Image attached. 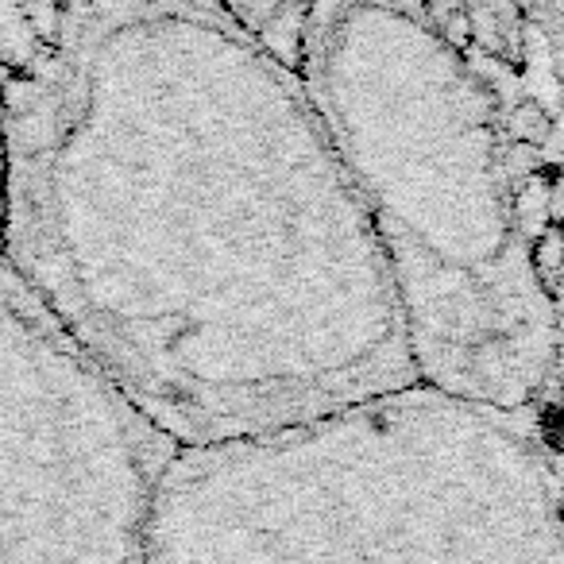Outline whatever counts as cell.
<instances>
[{
  "label": "cell",
  "instance_id": "1",
  "mask_svg": "<svg viewBox=\"0 0 564 564\" xmlns=\"http://www.w3.org/2000/svg\"><path fill=\"white\" fill-rule=\"evenodd\" d=\"M0 263L178 448L417 383L299 74L225 0H97L4 78Z\"/></svg>",
  "mask_w": 564,
  "mask_h": 564
},
{
  "label": "cell",
  "instance_id": "2",
  "mask_svg": "<svg viewBox=\"0 0 564 564\" xmlns=\"http://www.w3.org/2000/svg\"><path fill=\"white\" fill-rule=\"evenodd\" d=\"M299 74L417 383L541 414L561 368V24L514 0H225Z\"/></svg>",
  "mask_w": 564,
  "mask_h": 564
},
{
  "label": "cell",
  "instance_id": "3",
  "mask_svg": "<svg viewBox=\"0 0 564 564\" xmlns=\"http://www.w3.org/2000/svg\"><path fill=\"white\" fill-rule=\"evenodd\" d=\"M148 564H564L556 456L541 414L410 383L178 448Z\"/></svg>",
  "mask_w": 564,
  "mask_h": 564
},
{
  "label": "cell",
  "instance_id": "4",
  "mask_svg": "<svg viewBox=\"0 0 564 564\" xmlns=\"http://www.w3.org/2000/svg\"><path fill=\"white\" fill-rule=\"evenodd\" d=\"M174 453L0 263V564H148Z\"/></svg>",
  "mask_w": 564,
  "mask_h": 564
},
{
  "label": "cell",
  "instance_id": "5",
  "mask_svg": "<svg viewBox=\"0 0 564 564\" xmlns=\"http://www.w3.org/2000/svg\"><path fill=\"white\" fill-rule=\"evenodd\" d=\"M97 0H0V78L47 51Z\"/></svg>",
  "mask_w": 564,
  "mask_h": 564
},
{
  "label": "cell",
  "instance_id": "6",
  "mask_svg": "<svg viewBox=\"0 0 564 564\" xmlns=\"http://www.w3.org/2000/svg\"><path fill=\"white\" fill-rule=\"evenodd\" d=\"M514 4L538 12L541 20H553V24H561V0H514Z\"/></svg>",
  "mask_w": 564,
  "mask_h": 564
},
{
  "label": "cell",
  "instance_id": "7",
  "mask_svg": "<svg viewBox=\"0 0 564 564\" xmlns=\"http://www.w3.org/2000/svg\"><path fill=\"white\" fill-rule=\"evenodd\" d=\"M0 220H4V78H0Z\"/></svg>",
  "mask_w": 564,
  "mask_h": 564
}]
</instances>
